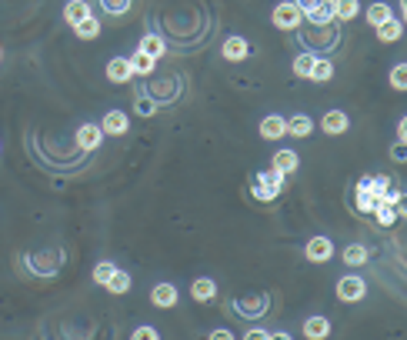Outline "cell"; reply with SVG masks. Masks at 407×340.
Here are the masks:
<instances>
[{
  "mask_svg": "<svg viewBox=\"0 0 407 340\" xmlns=\"http://www.w3.org/2000/svg\"><path fill=\"white\" fill-rule=\"evenodd\" d=\"M297 40L304 44L311 53H318V57H327L331 51H337L341 47V24L337 20H331V24H301L297 30Z\"/></svg>",
  "mask_w": 407,
  "mask_h": 340,
  "instance_id": "obj_1",
  "label": "cell"
},
{
  "mask_svg": "<svg viewBox=\"0 0 407 340\" xmlns=\"http://www.w3.org/2000/svg\"><path fill=\"white\" fill-rule=\"evenodd\" d=\"M147 80V90H140L144 97H151L157 107L161 103H174V101H180V90H184V84H180V77L177 74H170L167 80H157V77H144Z\"/></svg>",
  "mask_w": 407,
  "mask_h": 340,
  "instance_id": "obj_2",
  "label": "cell"
},
{
  "mask_svg": "<svg viewBox=\"0 0 407 340\" xmlns=\"http://www.w3.org/2000/svg\"><path fill=\"white\" fill-rule=\"evenodd\" d=\"M284 187H287V184H284V174H277V170H261V174H254V180H251V194H254L261 203L277 201Z\"/></svg>",
  "mask_w": 407,
  "mask_h": 340,
  "instance_id": "obj_3",
  "label": "cell"
},
{
  "mask_svg": "<svg viewBox=\"0 0 407 340\" xmlns=\"http://www.w3.org/2000/svg\"><path fill=\"white\" fill-rule=\"evenodd\" d=\"M270 307V297L268 294H244V297H234L230 301V310L244 320H261V317L268 314Z\"/></svg>",
  "mask_w": 407,
  "mask_h": 340,
  "instance_id": "obj_4",
  "label": "cell"
},
{
  "mask_svg": "<svg viewBox=\"0 0 407 340\" xmlns=\"http://www.w3.org/2000/svg\"><path fill=\"white\" fill-rule=\"evenodd\" d=\"M270 24L277 27V30H297V27L304 24V13L297 7V0H280L277 7L270 11Z\"/></svg>",
  "mask_w": 407,
  "mask_h": 340,
  "instance_id": "obj_5",
  "label": "cell"
},
{
  "mask_svg": "<svg viewBox=\"0 0 407 340\" xmlns=\"http://www.w3.org/2000/svg\"><path fill=\"white\" fill-rule=\"evenodd\" d=\"M64 264V253L54 251V253H27V270L34 277H54Z\"/></svg>",
  "mask_w": 407,
  "mask_h": 340,
  "instance_id": "obj_6",
  "label": "cell"
},
{
  "mask_svg": "<svg viewBox=\"0 0 407 340\" xmlns=\"http://www.w3.org/2000/svg\"><path fill=\"white\" fill-rule=\"evenodd\" d=\"M307 24H331L334 20V0H297Z\"/></svg>",
  "mask_w": 407,
  "mask_h": 340,
  "instance_id": "obj_7",
  "label": "cell"
},
{
  "mask_svg": "<svg viewBox=\"0 0 407 340\" xmlns=\"http://www.w3.org/2000/svg\"><path fill=\"white\" fill-rule=\"evenodd\" d=\"M368 297V284L364 277H354V274H347V277L337 280V301L341 303H357Z\"/></svg>",
  "mask_w": 407,
  "mask_h": 340,
  "instance_id": "obj_8",
  "label": "cell"
},
{
  "mask_svg": "<svg viewBox=\"0 0 407 340\" xmlns=\"http://www.w3.org/2000/svg\"><path fill=\"white\" fill-rule=\"evenodd\" d=\"M74 140H77V147L84 153H94V151H101V144H104V130L101 124H80L74 130Z\"/></svg>",
  "mask_w": 407,
  "mask_h": 340,
  "instance_id": "obj_9",
  "label": "cell"
},
{
  "mask_svg": "<svg viewBox=\"0 0 407 340\" xmlns=\"http://www.w3.org/2000/svg\"><path fill=\"white\" fill-rule=\"evenodd\" d=\"M151 303H154V307H161V310H170V307H177V303H180L177 284H167V280L154 284V287H151Z\"/></svg>",
  "mask_w": 407,
  "mask_h": 340,
  "instance_id": "obj_10",
  "label": "cell"
},
{
  "mask_svg": "<svg viewBox=\"0 0 407 340\" xmlns=\"http://www.w3.org/2000/svg\"><path fill=\"white\" fill-rule=\"evenodd\" d=\"M220 53H224V61L241 63L251 57V44H247V37H241V34H230V37L220 44Z\"/></svg>",
  "mask_w": 407,
  "mask_h": 340,
  "instance_id": "obj_11",
  "label": "cell"
},
{
  "mask_svg": "<svg viewBox=\"0 0 407 340\" xmlns=\"http://www.w3.org/2000/svg\"><path fill=\"white\" fill-rule=\"evenodd\" d=\"M101 130H104V137H124L130 130V117L124 111H107L101 120Z\"/></svg>",
  "mask_w": 407,
  "mask_h": 340,
  "instance_id": "obj_12",
  "label": "cell"
},
{
  "mask_svg": "<svg viewBox=\"0 0 407 340\" xmlns=\"http://www.w3.org/2000/svg\"><path fill=\"white\" fill-rule=\"evenodd\" d=\"M304 257L311 260V264H327L334 257V244L331 237H311L304 247Z\"/></svg>",
  "mask_w": 407,
  "mask_h": 340,
  "instance_id": "obj_13",
  "label": "cell"
},
{
  "mask_svg": "<svg viewBox=\"0 0 407 340\" xmlns=\"http://www.w3.org/2000/svg\"><path fill=\"white\" fill-rule=\"evenodd\" d=\"M320 130H324V134H331V137L347 134V130H351V117H347L344 111H327L324 117H320Z\"/></svg>",
  "mask_w": 407,
  "mask_h": 340,
  "instance_id": "obj_14",
  "label": "cell"
},
{
  "mask_svg": "<svg viewBox=\"0 0 407 340\" xmlns=\"http://www.w3.org/2000/svg\"><path fill=\"white\" fill-rule=\"evenodd\" d=\"M257 130H261V137L264 140H280L284 134H287V120H284L280 113H268V117L257 124Z\"/></svg>",
  "mask_w": 407,
  "mask_h": 340,
  "instance_id": "obj_15",
  "label": "cell"
},
{
  "mask_svg": "<svg viewBox=\"0 0 407 340\" xmlns=\"http://www.w3.org/2000/svg\"><path fill=\"white\" fill-rule=\"evenodd\" d=\"M107 80L111 84H130L134 80V67H130L127 57H114L107 63Z\"/></svg>",
  "mask_w": 407,
  "mask_h": 340,
  "instance_id": "obj_16",
  "label": "cell"
},
{
  "mask_svg": "<svg viewBox=\"0 0 407 340\" xmlns=\"http://www.w3.org/2000/svg\"><path fill=\"white\" fill-rule=\"evenodd\" d=\"M374 30H377V40H381V44H394V40H401V34H404V17H387V20L377 24Z\"/></svg>",
  "mask_w": 407,
  "mask_h": 340,
  "instance_id": "obj_17",
  "label": "cell"
},
{
  "mask_svg": "<svg viewBox=\"0 0 407 340\" xmlns=\"http://www.w3.org/2000/svg\"><path fill=\"white\" fill-rule=\"evenodd\" d=\"M297 167H301V157H297V151H287V147L277 151L274 153V160H270V170H277V174H284V177L294 174Z\"/></svg>",
  "mask_w": 407,
  "mask_h": 340,
  "instance_id": "obj_18",
  "label": "cell"
},
{
  "mask_svg": "<svg viewBox=\"0 0 407 340\" xmlns=\"http://www.w3.org/2000/svg\"><path fill=\"white\" fill-rule=\"evenodd\" d=\"M301 330H304V337H311V340H324V337H331V320H327V317H307Z\"/></svg>",
  "mask_w": 407,
  "mask_h": 340,
  "instance_id": "obj_19",
  "label": "cell"
},
{
  "mask_svg": "<svg viewBox=\"0 0 407 340\" xmlns=\"http://www.w3.org/2000/svg\"><path fill=\"white\" fill-rule=\"evenodd\" d=\"M127 61H130V67H134V77H151L154 70H157V61L144 51H134Z\"/></svg>",
  "mask_w": 407,
  "mask_h": 340,
  "instance_id": "obj_20",
  "label": "cell"
},
{
  "mask_svg": "<svg viewBox=\"0 0 407 340\" xmlns=\"http://www.w3.org/2000/svg\"><path fill=\"white\" fill-rule=\"evenodd\" d=\"M191 297H194L197 303L214 301V297H217V284H214L211 277H197V280L191 284Z\"/></svg>",
  "mask_w": 407,
  "mask_h": 340,
  "instance_id": "obj_21",
  "label": "cell"
},
{
  "mask_svg": "<svg viewBox=\"0 0 407 340\" xmlns=\"http://www.w3.org/2000/svg\"><path fill=\"white\" fill-rule=\"evenodd\" d=\"M90 13H94V11H90L87 0H67V4H64V20L70 27L80 24V20H84V17H90Z\"/></svg>",
  "mask_w": 407,
  "mask_h": 340,
  "instance_id": "obj_22",
  "label": "cell"
},
{
  "mask_svg": "<svg viewBox=\"0 0 407 340\" xmlns=\"http://www.w3.org/2000/svg\"><path fill=\"white\" fill-rule=\"evenodd\" d=\"M137 51L151 53L154 61H161V57L167 53V44H164V37H161V34H144V37H140V44H137Z\"/></svg>",
  "mask_w": 407,
  "mask_h": 340,
  "instance_id": "obj_23",
  "label": "cell"
},
{
  "mask_svg": "<svg viewBox=\"0 0 407 340\" xmlns=\"http://www.w3.org/2000/svg\"><path fill=\"white\" fill-rule=\"evenodd\" d=\"M101 20H97V17H94V13H90V17H84V20H80V24H74V34H77V40H97L101 37Z\"/></svg>",
  "mask_w": 407,
  "mask_h": 340,
  "instance_id": "obj_24",
  "label": "cell"
},
{
  "mask_svg": "<svg viewBox=\"0 0 407 340\" xmlns=\"http://www.w3.org/2000/svg\"><path fill=\"white\" fill-rule=\"evenodd\" d=\"M311 130H314V120H311L307 113L287 117V134H291V137H311Z\"/></svg>",
  "mask_w": 407,
  "mask_h": 340,
  "instance_id": "obj_25",
  "label": "cell"
},
{
  "mask_svg": "<svg viewBox=\"0 0 407 340\" xmlns=\"http://www.w3.org/2000/svg\"><path fill=\"white\" fill-rule=\"evenodd\" d=\"M314 63H318V53H311V51H304V53H297L294 57V77H301V80H311V70H314Z\"/></svg>",
  "mask_w": 407,
  "mask_h": 340,
  "instance_id": "obj_26",
  "label": "cell"
},
{
  "mask_svg": "<svg viewBox=\"0 0 407 340\" xmlns=\"http://www.w3.org/2000/svg\"><path fill=\"white\" fill-rule=\"evenodd\" d=\"M357 13H361V4H357V0H334V20H337V24L354 20Z\"/></svg>",
  "mask_w": 407,
  "mask_h": 340,
  "instance_id": "obj_27",
  "label": "cell"
},
{
  "mask_svg": "<svg viewBox=\"0 0 407 340\" xmlns=\"http://www.w3.org/2000/svg\"><path fill=\"white\" fill-rule=\"evenodd\" d=\"M341 260L347 267H364V264H368V247H364V244H347Z\"/></svg>",
  "mask_w": 407,
  "mask_h": 340,
  "instance_id": "obj_28",
  "label": "cell"
},
{
  "mask_svg": "<svg viewBox=\"0 0 407 340\" xmlns=\"http://www.w3.org/2000/svg\"><path fill=\"white\" fill-rule=\"evenodd\" d=\"M387 17H394V11H391V4H384V0H377V4H370V7H368V17H364V20H368L370 27H377V24H384Z\"/></svg>",
  "mask_w": 407,
  "mask_h": 340,
  "instance_id": "obj_29",
  "label": "cell"
},
{
  "mask_svg": "<svg viewBox=\"0 0 407 340\" xmlns=\"http://www.w3.org/2000/svg\"><path fill=\"white\" fill-rule=\"evenodd\" d=\"M331 77H334V63H331V57H318L314 70H311V80H314V84H327Z\"/></svg>",
  "mask_w": 407,
  "mask_h": 340,
  "instance_id": "obj_30",
  "label": "cell"
},
{
  "mask_svg": "<svg viewBox=\"0 0 407 340\" xmlns=\"http://www.w3.org/2000/svg\"><path fill=\"white\" fill-rule=\"evenodd\" d=\"M397 203H401V201H397ZM397 203H377L370 214L377 217V224H381V227H391L397 217H401V214H397Z\"/></svg>",
  "mask_w": 407,
  "mask_h": 340,
  "instance_id": "obj_31",
  "label": "cell"
},
{
  "mask_svg": "<svg viewBox=\"0 0 407 340\" xmlns=\"http://www.w3.org/2000/svg\"><path fill=\"white\" fill-rule=\"evenodd\" d=\"M104 287L111 290V294H127L130 290V274H124V270H117L114 267V274H111V280H107Z\"/></svg>",
  "mask_w": 407,
  "mask_h": 340,
  "instance_id": "obj_32",
  "label": "cell"
},
{
  "mask_svg": "<svg viewBox=\"0 0 407 340\" xmlns=\"http://www.w3.org/2000/svg\"><path fill=\"white\" fill-rule=\"evenodd\" d=\"M97 4H101V11L107 17H124L130 11V0H97Z\"/></svg>",
  "mask_w": 407,
  "mask_h": 340,
  "instance_id": "obj_33",
  "label": "cell"
},
{
  "mask_svg": "<svg viewBox=\"0 0 407 340\" xmlns=\"http://www.w3.org/2000/svg\"><path fill=\"white\" fill-rule=\"evenodd\" d=\"M391 87L407 90V63H394V70H391Z\"/></svg>",
  "mask_w": 407,
  "mask_h": 340,
  "instance_id": "obj_34",
  "label": "cell"
},
{
  "mask_svg": "<svg viewBox=\"0 0 407 340\" xmlns=\"http://www.w3.org/2000/svg\"><path fill=\"white\" fill-rule=\"evenodd\" d=\"M134 111H137L140 117H154V113H157V103H154L151 97H144V94H137V101H134Z\"/></svg>",
  "mask_w": 407,
  "mask_h": 340,
  "instance_id": "obj_35",
  "label": "cell"
},
{
  "mask_svg": "<svg viewBox=\"0 0 407 340\" xmlns=\"http://www.w3.org/2000/svg\"><path fill=\"white\" fill-rule=\"evenodd\" d=\"M111 274H114V264H111V260H104V264H97L94 267V284H107V280H111Z\"/></svg>",
  "mask_w": 407,
  "mask_h": 340,
  "instance_id": "obj_36",
  "label": "cell"
},
{
  "mask_svg": "<svg viewBox=\"0 0 407 340\" xmlns=\"http://www.w3.org/2000/svg\"><path fill=\"white\" fill-rule=\"evenodd\" d=\"M130 337H134V340H157L161 334H157V327H147V324H144V327H137Z\"/></svg>",
  "mask_w": 407,
  "mask_h": 340,
  "instance_id": "obj_37",
  "label": "cell"
},
{
  "mask_svg": "<svg viewBox=\"0 0 407 340\" xmlns=\"http://www.w3.org/2000/svg\"><path fill=\"white\" fill-rule=\"evenodd\" d=\"M211 340H234V330L217 327V330H211Z\"/></svg>",
  "mask_w": 407,
  "mask_h": 340,
  "instance_id": "obj_38",
  "label": "cell"
},
{
  "mask_svg": "<svg viewBox=\"0 0 407 340\" xmlns=\"http://www.w3.org/2000/svg\"><path fill=\"white\" fill-rule=\"evenodd\" d=\"M247 337H251V340H268V330H264V327H251V330H247Z\"/></svg>",
  "mask_w": 407,
  "mask_h": 340,
  "instance_id": "obj_39",
  "label": "cell"
},
{
  "mask_svg": "<svg viewBox=\"0 0 407 340\" xmlns=\"http://www.w3.org/2000/svg\"><path fill=\"white\" fill-rule=\"evenodd\" d=\"M404 137H407V127H404V120L397 124V144H404Z\"/></svg>",
  "mask_w": 407,
  "mask_h": 340,
  "instance_id": "obj_40",
  "label": "cell"
}]
</instances>
